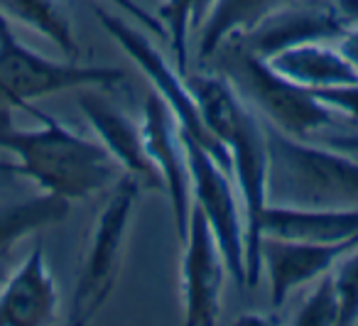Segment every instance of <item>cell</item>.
I'll use <instances>...</instances> for the list:
<instances>
[{"mask_svg":"<svg viewBox=\"0 0 358 326\" xmlns=\"http://www.w3.org/2000/svg\"><path fill=\"white\" fill-rule=\"evenodd\" d=\"M59 319V290L42 243L0 287V326H47Z\"/></svg>","mask_w":358,"mask_h":326,"instance_id":"cell-12","label":"cell"},{"mask_svg":"<svg viewBox=\"0 0 358 326\" xmlns=\"http://www.w3.org/2000/svg\"><path fill=\"white\" fill-rule=\"evenodd\" d=\"M265 135L270 204L294 208H358V157L319 140L294 138L268 123Z\"/></svg>","mask_w":358,"mask_h":326,"instance_id":"cell-2","label":"cell"},{"mask_svg":"<svg viewBox=\"0 0 358 326\" xmlns=\"http://www.w3.org/2000/svg\"><path fill=\"white\" fill-rule=\"evenodd\" d=\"M263 236L341 243L358 238V208H294L270 204L263 213Z\"/></svg>","mask_w":358,"mask_h":326,"instance_id":"cell-14","label":"cell"},{"mask_svg":"<svg viewBox=\"0 0 358 326\" xmlns=\"http://www.w3.org/2000/svg\"><path fill=\"white\" fill-rule=\"evenodd\" d=\"M341 306H338V295L334 287L331 272L322 275L317 282H312V290L304 297L302 306L294 314L292 324L297 326H338Z\"/></svg>","mask_w":358,"mask_h":326,"instance_id":"cell-19","label":"cell"},{"mask_svg":"<svg viewBox=\"0 0 358 326\" xmlns=\"http://www.w3.org/2000/svg\"><path fill=\"white\" fill-rule=\"evenodd\" d=\"M138 192L140 182L130 174H123L110 187L108 201L96 216L94 231L89 238V250H86L79 277H76L69 324H89L113 295L120 272H123Z\"/></svg>","mask_w":358,"mask_h":326,"instance_id":"cell-5","label":"cell"},{"mask_svg":"<svg viewBox=\"0 0 358 326\" xmlns=\"http://www.w3.org/2000/svg\"><path fill=\"white\" fill-rule=\"evenodd\" d=\"M25 111L40 120V128H15L10 113L0 115V150L13 157V162L0 164V172L30 179L40 192L66 201L96 197L125 174L99 140L74 133L32 104Z\"/></svg>","mask_w":358,"mask_h":326,"instance_id":"cell-1","label":"cell"},{"mask_svg":"<svg viewBox=\"0 0 358 326\" xmlns=\"http://www.w3.org/2000/svg\"><path fill=\"white\" fill-rule=\"evenodd\" d=\"M334 42H336V47L343 52L348 64H351L353 71L358 74V20L348 22V25L343 27V32Z\"/></svg>","mask_w":358,"mask_h":326,"instance_id":"cell-24","label":"cell"},{"mask_svg":"<svg viewBox=\"0 0 358 326\" xmlns=\"http://www.w3.org/2000/svg\"><path fill=\"white\" fill-rule=\"evenodd\" d=\"M125 81L118 66L55 62L17 40L10 20L0 13V115L13 108L25 111L47 96L81 89H115Z\"/></svg>","mask_w":358,"mask_h":326,"instance_id":"cell-4","label":"cell"},{"mask_svg":"<svg viewBox=\"0 0 358 326\" xmlns=\"http://www.w3.org/2000/svg\"><path fill=\"white\" fill-rule=\"evenodd\" d=\"M96 17H99L101 27L118 42L120 50L152 81V91L164 101L169 113L177 120L182 135L189 138L192 143H196L199 148H204L211 157H216L219 164H224L231 172L229 153L211 135V130L206 128V120L201 115V108L196 104L194 94H192L189 84H187V76L174 66V62L164 59V55L152 45V40L143 30L130 25L128 20H123V17L113 15V13H106L103 8H96Z\"/></svg>","mask_w":358,"mask_h":326,"instance_id":"cell-6","label":"cell"},{"mask_svg":"<svg viewBox=\"0 0 358 326\" xmlns=\"http://www.w3.org/2000/svg\"><path fill=\"white\" fill-rule=\"evenodd\" d=\"M99 91L101 89H81L76 96L79 111L89 120L96 140L103 145L106 153L118 162L125 174L138 179L140 187L162 189V179L145 150L140 120H133L123 108L103 99Z\"/></svg>","mask_w":358,"mask_h":326,"instance_id":"cell-11","label":"cell"},{"mask_svg":"<svg viewBox=\"0 0 358 326\" xmlns=\"http://www.w3.org/2000/svg\"><path fill=\"white\" fill-rule=\"evenodd\" d=\"M219 0H164L159 20L167 30L172 62L182 74L189 64V37L201 30Z\"/></svg>","mask_w":358,"mask_h":326,"instance_id":"cell-18","label":"cell"},{"mask_svg":"<svg viewBox=\"0 0 358 326\" xmlns=\"http://www.w3.org/2000/svg\"><path fill=\"white\" fill-rule=\"evenodd\" d=\"M236 324H270V319L263 314H241Z\"/></svg>","mask_w":358,"mask_h":326,"instance_id":"cell-25","label":"cell"},{"mask_svg":"<svg viewBox=\"0 0 358 326\" xmlns=\"http://www.w3.org/2000/svg\"><path fill=\"white\" fill-rule=\"evenodd\" d=\"M0 13L10 22H17L50 40L66 59L79 57L74 27L59 0H0Z\"/></svg>","mask_w":358,"mask_h":326,"instance_id":"cell-16","label":"cell"},{"mask_svg":"<svg viewBox=\"0 0 358 326\" xmlns=\"http://www.w3.org/2000/svg\"><path fill=\"white\" fill-rule=\"evenodd\" d=\"M143 140L148 157L152 160L159 179H162V192H167L169 204H172L174 228L179 238L185 236L187 223H189L192 211V172L189 157H187L185 135L179 130L174 115L164 106L155 91H150L143 106Z\"/></svg>","mask_w":358,"mask_h":326,"instance_id":"cell-9","label":"cell"},{"mask_svg":"<svg viewBox=\"0 0 358 326\" xmlns=\"http://www.w3.org/2000/svg\"><path fill=\"white\" fill-rule=\"evenodd\" d=\"M319 143L329 145V148H336L341 150V153H348L353 155V157H358V130H327V133H322L319 138Z\"/></svg>","mask_w":358,"mask_h":326,"instance_id":"cell-23","label":"cell"},{"mask_svg":"<svg viewBox=\"0 0 358 326\" xmlns=\"http://www.w3.org/2000/svg\"><path fill=\"white\" fill-rule=\"evenodd\" d=\"M106 3L120 8V10L130 17V20H135L138 25H143L145 30L155 37V40H167V30H164L162 20H159V17H155L152 13H148L143 6H138L135 0H106Z\"/></svg>","mask_w":358,"mask_h":326,"instance_id":"cell-22","label":"cell"},{"mask_svg":"<svg viewBox=\"0 0 358 326\" xmlns=\"http://www.w3.org/2000/svg\"><path fill=\"white\" fill-rule=\"evenodd\" d=\"M356 241L317 243L297 238L263 236L260 241V267L268 277L270 304L278 309L302 287H309L322 275L334 270L343 253H348Z\"/></svg>","mask_w":358,"mask_h":326,"instance_id":"cell-10","label":"cell"},{"mask_svg":"<svg viewBox=\"0 0 358 326\" xmlns=\"http://www.w3.org/2000/svg\"><path fill=\"white\" fill-rule=\"evenodd\" d=\"M317 96L322 104H327L329 108L338 115V118L346 120L348 125H353V130H358V84L319 91Z\"/></svg>","mask_w":358,"mask_h":326,"instance_id":"cell-21","label":"cell"},{"mask_svg":"<svg viewBox=\"0 0 358 326\" xmlns=\"http://www.w3.org/2000/svg\"><path fill=\"white\" fill-rule=\"evenodd\" d=\"M69 206L71 201L45 192L40 197L3 206L0 208V255L10 250L22 238L62 223L69 216Z\"/></svg>","mask_w":358,"mask_h":326,"instance_id":"cell-17","label":"cell"},{"mask_svg":"<svg viewBox=\"0 0 358 326\" xmlns=\"http://www.w3.org/2000/svg\"><path fill=\"white\" fill-rule=\"evenodd\" d=\"M229 277V265L219 248L214 231L206 223L204 213L192 204L189 223L182 236V316L189 326H211L221 316L224 285Z\"/></svg>","mask_w":358,"mask_h":326,"instance_id":"cell-8","label":"cell"},{"mask_svg":"<svg viewBox=\"0 0 358 326\" xmlns=\"http://www.w3.org/2000/svg\"><path fill=\"white\" fill-rule=\"evenodd\" d=\"M299 3H314V0H219L209 20L199 30V59L209 62L221 45L248 35L275 13Z\"/></svg>","mask_w":358,"mask_h":326,"instance_id":"cell-15","label":"cell"},{"mask_svg":"<svg viewBox=\"0 0 358 326\" xmlns=\"http://www.w3.org/2000/svg\"><path fill=\"white\" fill-rule=\"evenodd\" d=\"M334 287L338 295V326L341 324H358V243L348 253H343L341 260L331 270Z\"/></svg>","mask_w":358,"mask_h":326,"instance_id":"cell-20","label":"cell"},{"mask_svg":"<svg viewBox=\"0 0 358 326\" xmlns=\"http://www.w3.org/2000/svg\"><path fill=\"white\" fill-rule=\"evenodd\" d=\"M280 76L319 94L338 86L358 84V74L334 40H307L280 47L263 57Z\"/></svg>","mask_w":358,"mask_h":326,"instance_id":"cell-13","label":"cell"},{"mask_svg":"<svg viewBox=\"0 0 358 326\" xmlns=\"http://www.w3.org/2000/svg\"><path fill=\"white\" fill-rule=\"evenodd\" d=\"M211 59L221 62L216 69L229 76L241 99L273 128L304 140L338 128L341 118L322 104L317 94L280 76L263 57L241 42L231 40L221 45Z\"/></svg>","mask_w":358,"mask_h":326,"instance_id":"cell-3","label":"cell"},{"mask_svg":"<svg viewBox=\"0 0 358 326\" xmlns=\"http://www.w3.org/2000/svg\"><path fill=\"white\" fill-rule=\"evenodd\" d=\"M185 145L192 172V204L214 231L229 275L245 287V218L234 174L189 138H185Z\"/></svg>","mask_w":358,"mask_h":326,"instance_id":"cell-7","label":"cell"}]
</instances>
